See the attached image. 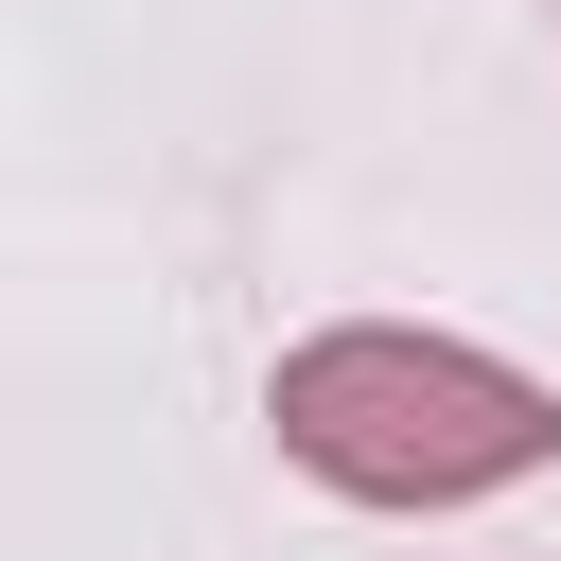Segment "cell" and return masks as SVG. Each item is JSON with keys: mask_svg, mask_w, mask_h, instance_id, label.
Masks as SVG:
<instances>
[{"mask_svg": "<svg viewBox=\"0 0 561 561\" xmlns=\"http://www.w3.org/2000/svg\"><path fill=\"white\" fill-rule=\"evenodd\" d=\"M263 421L298 473H333L368 508H456V491H508L561 456V386H526L456 333H316V351H280Z\"/></svg>", "mask_w": 561, "mask_h": 561, "instance_id": "obj_1", "label": "cell"}]
</instances>
